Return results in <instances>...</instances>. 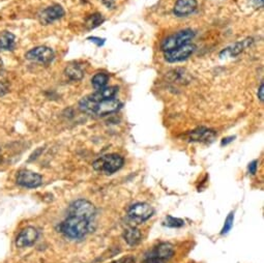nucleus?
Listing matches in <instances>:
<instances>
[{
  "label": "nucleus",
  "instance_id": "obj_22",
  "mask_svg": "<svg viewBox=\"0 0 264 263\" xmlns=\"http://www.w3.org/2000/svg\"><path fill=\"white\" fill-rule=\"evenodd\" d=\"M164 225L170 228H179L185 225V221L178 218H174L172 216H168L164 221Z\"/></svg>",
  "mask_w": 264,
  "mask_h": 263
},
{
  "label": "nucleus",
  "instance_id": "obj_26",
  "mask_svg": "<svg viewBox=\"0 0 264 263\" xmlns=\"http://www.w3.org/2000/svg\"><path fill=\"white\" fill-rule=\"evenodd\" d=\"M257 95H258V98L260 99V102H263V99H264V84H263V82L260 84Z\"/></svg>",
  "mask_w": 264,
  "mask_h": 263
},
{
  "label": "nucleus",
  "instance_id": "obj_21",
  "mask_svg": "<svg viewBox=\"0 0 264 263\" xmlns=\"http://www.w3.org/2000/svg\"><path fill=\"white\" fill-rule=\"evenodd\" d=\"M104 21H105V19L100 14H93L87 19L86 26L88 29H93V28L99 26Z\"/></svg>",
  "mask_w": 264,
  "mask_h": 263
},
{
  "label": "nucleus",
  "instance_id": "obj_18",
  "mask_svg": "<svg viewBox=\"0 0 264 263\" xmlns=\"http://www.w3.org/2000/svg\"><path fill=\"white\" fill-rule=\"evenodd\" d=\"M66 76L72 81H79L84 77V71L79 65H70L66 69Z\"/></svg>",
  "mask_w": 264,
  "mask_h": 263
},
{
  "label": "nucleus",
  "instance_id": "obj_3",
  "mask_svg": "<svg viewBox=\"0 0 264 263\" xmlns=\"http://www.w3.org/2000/svg\"><path fill=\"white\" fill-rule=\"evenodd\" d=\"M125 164L124 157L116 153L103 155L92 163V167L96 172L101 174L111 175L123 168Z\"/></svg>",
  "mask_w": 264,
  "mask_h": 263
},
{
  "label": "nucleus",
  "instance_id": "obj_2",
  "mask_svg": "<svg viewBox=\"0 0 264 263\" xmlns=\"http://www.w3.org/2000/svg\"><path fill=\"white\" fill-rule=\"evenodd\" d=\"M121 107V103L117 98L106 99L101 102H93L87 96L79 102V109L89 115L105 116L116 112Z\"/></svg>",
  "mask_w": 264,
  "mask_h": 263
},
{
  "label": "nucleus",
  "instance_id": "obj_24",
  "mask_svg": "<svg viewBox=\"0 0 264 263\" xmlns=\"http://www.w3.org/2000/svg\"><path fill=\"white\" fill-rule=\"evenodd\" d=\"M87 39H89L90 42L96 44V46H98V47H100V46H103L105 44V38H100V37H96V36H90Z\"/></svg>",
  "mask_w": 264,
  "mask_h": 263
},
{
  "label": "nucleus",
  "instance_id": "obj_10",
  "mask_svg": "<svg viewBox=\"0 0 264 263\" xmlns=\"http://www.w3.org/2000/svg\"><path fill=\"white\" fill-rule=\"evenodd\" d=\"M65 14L66 12L62 6L59 5L51 6L45 9L39 14V21L44 25H49V24H52L53 22L62 19L65 16Z\"/></svg>",
  "mask_w": 264,
  "mask_h": 263
},
{
  "label": "nucleus",
  "instance_id": "obj_25",
  "mask_svg": "<svg viewBox=\"0 0 264 263\" xmlns=\"http://www.w3.org/2000/svg\"><path fill=\"white\" fill-rule=\"evenodd\" d=\"M115 263H135V258L133 256H127V257L119 259Z\"/></svg>",
  "mask_w": 264,
  "mask_h": 263
},
{
  "label": "nucleus",
  "instance_id": "obj_7",
  "mask_svg": "<svg viewBox=\"0 0 264 263\" xmlns=\"http://www.w3.org/2000/svg\"><path fill=\"white\" fill-rule=\"evenodd\" d=\"M25 57L30 62L38 63L42 65H49L54 60L55 54H54V51H53L51 48L46 46H39L29 50L26 53Z\"/></svg>",
  "mask_w": 264,
  "mask_h": 263
},
{
  "label": "nucleus",
  "instance_id": "obj_23",
  "mask_svg": "<svg viewBox=\"0 0 264 263\" xmlns=\"http://www.w3.org/2000/svg\"><path fill=\"white\" fill-rule=\"evenodd\" d=\"M233 222H234V215H233V213H231V214H229V216L225 220V223H224V226H223V229H222V232H221L222 235L227 234L232 229Z\"/></svg>",
  "mask_w": 264,
  "mask_h": 263
},
{
  "label": "nucleus",
  "instance_id": "obj_8",
  "mask_svg": "<svg viewBox=\"0 0 264 263\" xmlns=\"http://www.w3.org/2000/svg\"><path fill=\"white\" fill-rule=\"evenodd\" d=\"M174 255V247L169 242H162L146 256L145 263L147 262H161L164 263L166 260H169Z\"/></svg>",
  "mask_w": 264,
  "mask_h": 263
},
{
  "label": "nucleus",
  "instance_id": "obj_17",
  "mask_svg": "<svg viewBox=\"0 0 264 263\" xmlns=\"http://www.w3.org/2000/svg\"><path fill=\"white\" fill-rule=\"evenodd\" d=\"M124 238L129 246L134 247L141 241L142 235L139 229L135 227H128L124 232Z\"/></svg>",
  "mask_w": 264,
  "mask_h": 263
},
{
  "label": "nucleus",
  "instance_id": "obj_11",
  "mask_svg": "<svg viewBox=\"0 0 264 263\" xmlns=\"http://www.w3.org/2000/svg\"><path fill=\"white\" fill-rule=\"evenodd\" d=\"M42 183H43L42 176L29 170H22L19 172L17 176V184L23 188H28V189L37 188L42 185Z\"/></svg>",
  "mask_w": 264,
  "mask_h": 263
},
{
  "label": "nucleus",
  "instance_id": "obj_16",
  "mask_svg": "<svg viewBox=\"0 0 264 263\" xmlns=\"http://www.w3.org/2000/svg\"><path fill=\"white\" fill-rule=\"evenodd\" d=\"M16 45V36L10 31H4L0 34V51H12Z\"/></svg>",
  "mask_w": 264,
  "mask_h": 263
},
{
  "label": "nucleus",
  "instance_id": "obj_5",
  "mask_svg": "<svg viewBox=\"0 0 264 263\" xmlns=\"http://www.w3.org/2000/svg\"><path fill=\"white\" fill-rule=\"evenodd\" d=\"M69 215L81 217L90 221H94L96 216V209L94 205L85 199H78L74 201L68 210Z\"/></svg>",
  "mask_w": 264,
  "mask_h": 263
},
{
  "label": "nucleus",
  "instance_id": "obj_9",
  "mask_svg": "<svg viewBox=\"0 0 264 263\" xmlns=\"http://www.w3.org/2000/svg\"><path fill=\"white\" fill-rule=\"evenodd\" d=\"M196 50V46L192 43L186 44L179 48H176L174 50L164 52V58L166 62L170 64L179 63L188 59Z\"/></svg>",
  "mask_w": 264,
  "mask_h": 263
},
{
  "label": "nucleus",
  "instance_id": "obj_29",
  "mask_svg": "<svg viewBox=\"0 0 264 263\" xmlns=\"http://www.w3.org/2000/svg\"><path fill=\"white\" fill-rule=\"evenodd\" d=\"M252 2L258 7H263V0H252Z\"/></svg>",
  "mask_w": 264,
  "mask_h": 263
},
{
  "label": "nucleus",
  "instance_id": "obj_1",
  "mask_svg": "<svg viewBox=\"0 0 264 263\" xmlns=\"http://www.w3.org/2000/svg\"><path fill=\"white\" fill-rule=\"evenodd\" d=\"M93 222L94 221H90L81 217L69 215L68 218L60 224L59 231L67 238L80 240L92 231Z\"/></svg>",
  "mask_w": 264,
  "mask_h": 263
},
{
  "label": "nucleus",
  "instance_id": "obj_6",
  "mask_svg": "<svg viewBox=\"0 0 264 263\" xmlns=\"http://www.w3.org/2000/svg\"><path fill=\"white\" fill-rule=\"evenodd\" d=\"M154 209L147 203H136L132 205L128 212V216L131 221L142 224L152 217Z\"/></svg>",
  "mask_w": 264,
  "mask_h": 263
},
{
  "label": "nucleus",
  "instance_id": "obj_19",
  "mask_svg": "<svg viewBox=\"0 0 264 263\" xmlns=\"http://www.w3.org/2000/svg\"><path fill=\"white\" fill-rule=\"evenodd\" d=\"M109 81V75L106 73H97L91 79V84L95 90H99L107 86Z\"/></svg>",
  "mask_w": 264,
  "mask_h": 263
},
{
  "label": "nucleus",
  "instance_id": "obj_27",
  "mask_svg": "<svg viewBox=\"0 0 264 263\" xmlns=\"http://www.w3.org/2000/svg\"><path fill=\"white\" fill-rule=\"evenodd\" d=\"M257 164H258V161H253L252 163H250V165H249V172L251 173V174H255L256 173V171H257Z\"/></svg>",
  "mask_w": 264,
  "mask_h": 263
},
{
  "label": "nucleus",
  "instance_id": "obj_4",
  "mask_svg": "<svg viewBox=\"0 0 264 263\" xmlns=\"http://www.w3.org/2000/svg\"><path fill=\"white\" fill-rule=\"evenodd\" d=\"M196 33L192 29H184L180 30L168 37H166L161 44V50L163 52H168L179 48L186 44H189L194 37Z\"/></svg>",
  "mask_w": 264,
  "mask_h": 263
},
{
  "label": "nucleus",
  "instance_id": "obj_12",
  "mask_svg": "<svg viewBox=\"0 0 264 263\" xmlns=\"http://www.w3.org/2000/svg\"><path fill=\"white\" fill-rule=\"evenodd\" d=\"M38 237V231L34 227H26L24 228L16 239V246L18 248H27L37 240Z\"/></svg>",
  "mask_w": 264,
  "mask_h": 263
},
{
  "label": "nucleus",
  "instance_id": "obj_28",
  "mask_svg": "<svg viewBox=\"0 0 264 263\" xmlns=\"http://www.w3.org/2000/svg\"><path fill=\"white\" fill-rule=\"evenodd\" d=\"M234 138H235V137H228V138H224V139L222 140V145H227L228 143L232 142Z\"/></svg>",
  "mask_w": 264,
  "mask_h": 263
},
{
  "label": "nucleus",
  "instance_id": "obj_30",
  "mask_svg": "<svg viewBox=\"0 0 264 263\" xmlns=\"http://www.w3.org/2000/svg\"><path fill=\"white\" fill-rule=\"evenodd\" d=\"M3 72H4V62L2 58H0V75L3 74Z\"/></svg>",
  "mask_w": 264,
  "mask_h": 263
},
{
  "label": "nucleus",
  "instance_id": "obj_31",
  "mask_svg": "<svg viewBox=\"0 0 264 263\" xmlns=\"http://www.w3.org/2000/svg\"><path fill=\"white\" fill-rule=\"evenodd\" d=\"M147 263H161V262H147Z\"/></svg>",
  "mask_w": 264,
  "mask_h": 263
},
{
  "label": "nucleus",
  "instance_id": "obj_20",
  "mask_svg": "<svg viewBox=\"0 0 264 263\" xmlns=\"http://www.w3.org/2000/svg\"><path fill=\"white\" fill-rule=\"evenodd\" d=\"M247 46H249L248 39L234 44L232 47L227 48L226 50H224L221 54H224V53H225V54H229L230 56H236V55H238L239 53H241V52L243 51V49H245Z\"/></svg>",
  "mask_w": 264,
  "mask_h": 263
},
{
  "label": "nucleus",
  "instance_id": "obj_13",
  "mask_svg": "<svg viewBox=\"0 0 264 263\" xmlns=\"http://www.w3.org/2000/svg\"><path fill=\"white\" fill-rule=\"evenodd\" d=\"M197 7V0H177L173 8V13L177 17H187L193 14Z\"/></svg>",
  "mask_w": 264,
  "mask_h": 263
},
{
  "label": "nucleus",
  "instance_id": "obj_15",
  "mask_svg": "<svg viewBox=\"0 0 264 263\" xmlns=\"http://www.w3.org/2000/svg\"><path fill=\"white\" fill-rule=\"evenodd\" d=\"M216 132L205 128H199L192 133L189 134L190 141H197V142H209L213 141L216 137Z\"/></svg>",
  "mask_w": 264,
  "mask_h": 263
},
{
  "label": "nucleus",
  "instance_id": "obj_14",
  "mask_svg": "<svg viewBox=\"0 0 264 263\" xmlns=\"http://www.w3.org/2000/svg\"><path fill=\"white\" fill-rule=\"evenodd\" d=\"M118 91L117 86H106L105 88H101L99 90H96L95 92L87 95V97L93 102H101L106 99L114 98L116 93Z\"/></svg>",
  "mask_w": 264,
  "mask_h": 263
}]
</instances>
